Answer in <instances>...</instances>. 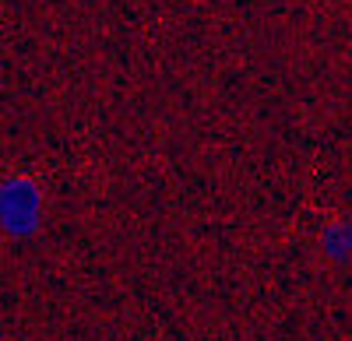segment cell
<instances>
[{
  "mask_svg": "<svg viewBox=\"0 0 352 341\" xmlns=\"http://www.w3.org/2000/svg\"><path fill=\"white\" fill-rule=\"evenodd\" d=\"M324 250L331 253V257H349L352 253V225H345V222H335L331 229L324 233Z\"/></svg>",
  "mask_w": 352,
  "mask_h": 341,
  "instance_id": "2",
  "label": "cell"
},
{
  "mask_svg": "<svg viewBox=\"0 0 352 341\" xmlns=\"http://www.w3.org/2000/svg\"><path fill=\"white\" fill-rule=\"evenodd\" d=\"M4 201H0V215H4V233L14 239H25L39 229L43 222V190L32 180H4Z\"/></svg>",
  "mask_w": 352,
  "mask_h": 341,
  "instance_id": "1",
  "label": "cell"
}]
</instances>
